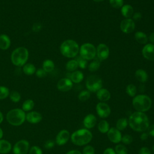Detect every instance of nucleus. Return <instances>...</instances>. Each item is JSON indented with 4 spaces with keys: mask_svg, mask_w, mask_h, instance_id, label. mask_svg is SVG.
I'll return each instance as SVG.
<instances>
[{
    "mask_svg": "<svg viewBox=\"0 0 154 154\" xmlns=\"http://www.w3.org/2000/svg\"><path fill=\"white\" fill-rule=\"evenodd\" d=\"M128 124L134 131L144 132L149 126V120L144 112L136 111L129 116Z\"/></svg>",
    "mask_w": 154,
    "mask_h": 154,
    "instance_id": "nucleus-1",
    "label": "nucleus"
},
{
    "mask_svg": "<svg viewBox=\"0 0 154 154\" xmlns=\"http://www.w3.org/2000/svg\"><path fill=\"white\" fill-rule=\"evenodd\" d=\"M93 135L87 129H80L75 131L70 136L73 144L82 146L88 144L92 140Z\"/></svg>",
    "mask_w": 154,
    "mask_h": 154,
    "instance_id": "nucleus-2",
    "label": "nucleus"
},
{
    "mask_svg": "<svg viewBox=\"0 0 154 154\" xmlns=\"http://www.w3.org/2000/svg\"><path fill=\"white\" fill-rule=\"evenodd\" d=\"M6 119L11 125L18 126L24 123L26 120V114L22 109H12L7 113Z\"/></svg>",
    "mask_w": 154,
    "mask_h": 154,
    "instance_id": "nucleus-3",
    "label": "nucleus"
},
{
    "mask_svg": "<svg viewBox=\"0 0 154 154\" xmlns=\"http://www.w3.org/2000/svg\"><path fill=\"white\" fill-rule=\"evenodd\" d=\"M132 105L137 111L144 112L150 109L152 106V100L147 95L139 94L134 97Z\"/></svg>",
    "mask_w": 154,
    "mask_h": 154,
    "instance_id": "nucleus-4",
    "label": "nucleus"
},
{
    "mask_svg": "<svg viewBox=\"0 0 154 154\" xmlns=\"http://www.w3.org/2000/svg\"><path fill=\"white\" fill-rule=\"evenodd\" d=\"M61 54L67 58L75 57L79 52L78 44L73 40H67L62 43L60 46Z\"/></svg>",
    "mask_w": 154,
    "mask_h": 154,
    "instance_id": "nucleus-5",
    "label": "nucleus"
},
{
    "mask_svg": "<svg viewBox=\"0 0 154 154\" xmlns=\"http://www.w3.org/2000/svg\"><path fill=\"white\" fill-rule=\"evenodd\" d=\"M28 58V51L24 47L16 48L11 54V59L13 64L17 66H22Z\"/></svg>",
    "mask_w": 154,
    "mask_h": 154,
    "instance_id": "nucleus-6",
    "label": "nucleus"
},
{
    "mask_svg": "<svg viewBox=\"0 0 154 154\" xmlns=\"http://www.w3.org/2000/svg\"><path fill=\"white\" fill-rule=\"evenodd\" d=\"M79 53L82 58L86 60H90L95 58L96 54V49L93 45L89 43H86L81 46Z\"/></svg>",
    "mask_w": 154,
    "mask_h": 154,
    "instance_id": "nucleus-7",
    "label": "nucleus"
},
{
    "mask_svg": "<svg viewBox=\"0 0 154 154\" xmlns=\"http://www.w3.org/2000/svg\"><path fill=\"white\" fill-rule=\"evenodd\" d=\"M86 87L91 92H97L102 87V81L97 76H90L86 81Z\"/></svg>",
    "mask_w": 154,
    "mask_h": 154,
    "instance_id": "nucleus-8",
    "label": "nucleus"
},
{
    "mask_svg": "<svg viewBox=\"0 0 154 154\" xmlns=\"http://www.w3.org/2000/svg\"><path fill=\"white\" fill-rule=\"evenodd\" d=\"M29 150V143L26 140H20L17 141L13 148L14 154H27Z\"/></svg>",
    "mask_w": 154,
    "mask_h": 154,
    "instance_id": "nucleus-9",
    "label": "nucleus"
},
{
    "mask_svg": "<svg viewBox=\"0 0 154 154\" xmlns=\"http://www.w3.org/2000/svg\"><path fill=\"white\" fill-rule=\"evenodd\" d=\"M96 109L97 115L101 118H106L111 114L110 107L107 103L103 102H99L96 105Z\"/></svg>",
    "mask_w": 154,
    "mask_h": 154,
    "instance_id": "nucleus-10",
    "label": "nucleus"
},
{
    "mask_svg": "<svg viewBox=\"0 0 154 154\" xmlns=\"http://www.w3.org/2000/svg\"><path fill=\"white\" fill-rule=\"evenodd\" d=\"M135 25L132 19H125L120 23V29L122 31L126 34H129L135 29Z\"/></svg>",
    "mask_w": 154,
    "mask_h": 154,
    "instance_id": "nucleus-11",
    "label": "nucleus"
},
{
    "mask_svg": "<svg viewBox=\"0 0 154 154\" xmlns=\"http://www.w3.org/2000/svg\"><path fill=\"white\" fill-rule=\"evenodd\" d=\"M107 137L110 141L117 144L122 140V134L116 128H109L107 132Z\"/></svg>",
    "mask_w": 154,
    "mask_h": 154,
    "instance_id": "nucleus-12",
    "label": "nucleus"
},
{
    "mask_svg": "<svg viewBox=\"0 0 154 154\" xmlns=\"http://www.w3.org/2000/svg\"><path fill=\"white\" fill-rule=\"evenodd\" d=\"M70 137V132L67 130L63 129L57 134L55 143L58 146H63L69 141Z\"/></svg>",
    "mask_w": 154,
    "mask_h": 154,
    "instance_id": "nucleus-13",
    "label": "nucleus"
},
{
    "mask_svg": "<svg viewBox=\"0 0 154 154\" xmlns=\"http://www.w3.org/2000/svg\"><path fill=\"white\" fill-rule=\"evenodd\" d=\"M96 54L97 58L100 61L106 60L109 54L108 47L104 43H100L96 49Z\"/></svg>",
    "mask_w": 154,
    "mask_h": 154,
    "instance_id": "nucleus-14",
    "label": "nucleus"
},
{
    "mask_svg": "<svg viewBox=\"0 0 154 154\" xmlns=\"http://www.w3.org/2000/svg\"><path fill=\"white\" fill-rule=\"evenodd\" d=\"M73 86V83L69 78H62L57 83V88L61 91H68Z\"/></svg>",
    "mask_w": 154,
    "mask_h": 154,
    "instance_id": "nucleus-15",
    "label": "nucleus"
},
{
    "mask_svg": "<svg viewBox=\"0 0 154 154\" xmlns=\"http://www.w3.org/2000/svg\"><path fill=\"white\" fill-rule=\"evenodd\" d=\"M142 54L147 60L154 61V45L152 43L146 45L143 48Z\"/></svg>",
    "mask_w": 154,
    "mask_h": 154,
    "instance_id": "nucleus-16",
    "label": "nucleus"
},
{
    "mask_svg": "<svg viewBox=\"0 0 154 154\" xmlns=\"http://www.w3.org/2000/svg\"><path fill=\"white\" fill-rule=\"evenodd\" d=\"M26 120L32 124H36L42 120V114L37 111H30L26 114Z\"/></svg>",
    "mask_w": 154,
    "mask_h": 154,
    "instance_id": "nucleus-17",
    "label": "nucleus"
},
{
    "mask_svg": "<svg viewBox=\"0 0 154 154\" xmlns=\"http://www.w3.org/2000/svg\"><path fill=\"white\" fill-rule=\"evenodd\" d=\"M97 119L93 114H89L87 115L83 120L84 126L86 129H91L94 128L96 124Z\"/></svg>",
    "mask_w": 154,
    "mask_h": 154,
    "instance_id": "nucleus-18",
    "label": "nucleus"
},
{
    "mask_svg": "<svg viewBox=\"0 0 154 154\" xmlns=\"http://www.w3.org/2000/svg\"><path fill=\"white\" fill-rule=\"evenodd\" d=\"M97 99L102 101L105 102L108 100L111 97V94L109 91L106 88H100L96 93Z\"/></svg>",
    "mask_w": 154,
    "mask_h": 154,
    "instance_id": "nucleus-19",
    "label": "nucleus"
},
{
    "mask_svg": "<svg viewBox=\"0 0 154 154\" xmlns=\"http://www.w3.org/2000/svg\"><path fill=\"white\" fill-rule=\"evenodd\" d=\"M11 150V143L6 140H0V153L7 154Z\"/></svg>",
    "mask_w": 154,
    "mask_h": 154,
    "instance_id": "nucleus-20",
    "label": "nucleus"
},
{
    "mask_svg": "<svg viewBox=\"0 0 154 154\" xmlns=\"http://www.w3.org/2000/svg\"><path fill=\"white\" fill-rule=\"evenodd\" d=\"M122 14L126 17V19H129L134 14V9L131 5H125L121 8Z\"/></svg>",
    "mask_w": 154,
    "mask_h": 154,
    "instance_id": "nucleus-21",
    "label": "nucleus"
},
{
    "mask_svg": "<svg viewBox=\"0 0 154 154\" xmlns=\"http://www.w3.org/2000/svg\"><path fill=\"white\" fill-rule=\"evenodd\" d=\"M10 46V39L8 35L2 34L0 35V48L3 50L7 49Z\"/></svg>",
    "mask_w": 154,
    "mask_h": 154,
    "instance_id": "nucleus-22",
    "label": "nucleus"
},
{
    "mask_svg": "<svg viewBox=\"0 0 154 154\" xmlns=\"http://www.w3.org/2000/svg\"><path fill=\"white\" fill-rule=\"evenodd\" d=\"M135 78L141 82H145L147 81L148 75L143 69H138L135 73Z\"/></svg>",
    "mask_w": 154,
    "mask_h": 154,
    "instance_id": "nucleus-23",
    "label": "nucleus"
},
{
    "mask_svg": "<svg viewBox=\"0 0 154 154\" xmlns=\"http://www.w3.org/2000/svg\"><path fill=\"white\" fill-rule=\"evenodd\" d=\"M84 79V75L83 73L79 70H76L73 72L70 75V79L72 82L75 83H79L81 82Z\"/></svg>",
    "mask_w": 154,
    "mask_h": 154,
    "instance_id": "nucleus-24",
    "label": "nucleus"
},
{
    "mask_svg": "<svg viewBox=\"0 0 154 154\" xmlns=\"http://www.w3.org/2000/svg\"><path fill=\"white\" fill-rule=\"evenodd\" d=\"M135 38L137 42L140 44H146L148 42V37L146 34L141 31H137L135 34Z\"/></svg>",
    "mask_w": 154,
    "mask_h": 154,
    "instance_id": "nucleus-25",
    "label": "nucleus"
},
{
    "mask_svg": "<svg viewBox=\"0 0 154 154\" xmlns=\"http://www.w3.org/2000/svg\"><path fill=\"white\" fill-rule=\"evenodd\" d=\"M99 131L103 134L107 133L109 129V123L106 120H101L97 126Z\"/></svg>",
    "mask_w": 154,
    "mask_h": 154,
    "instance_id": "nucleus-26",
    "label": "nucleus"
},
{
    "mask_svg": "<svg viewBox=\"0 0 154 154\" xmlns=\"http://www.w3.org/2000/svg\"><path fill=\"white\" fill-rule=\"evenodd\" d=\"M128 120L126 118H120L116 122V128L120 131H123L128 126Z\"/></svg>",
    "mask_w": 154,
    "mask_h": 154,
    "instance_id": "nucleus-27",
    "label": "nucleus"
},
{
    "mask_svg": "<svg viewBox=\"0 0 154 154\" xmlns=\"http://www.w3.org/2000/svg\"><path fill=\"white\" fill-rule=\"evenodd\" d=\"M34 106V102L31 99H27L22 103V109L24 111H31Z\"/></svg>",
    "mask_w": 154,
    "mask_h": 154,
    "instance_id": "nucleus-28",
    "label": "nucleus"
},
{
    "mask_svg": "<svg viewBox=\"0 0 154 154\" xmlns=\"http://www.w3.org/2000/svg\"><path fill=\"white\" fill-rule=\"evenodd\" d=\"M54 63L51 60H46L43 64V69L46 72H51L54 69Z\"/></svg>",
    "mask_w": 154,
    "mask_h": 154,
    "instance_id": "nucleus-29",
    "label": "nucleus"
},
{
    "mask_svg": "<svg viewBox=\"0 0 154 154\" xmlns=\"http://www.w3.org/2000/svg\"><path fill=\"white\" fill-rule=\"evenodd\" d=\"M23 72L27 75H31L35 72V67L32 64H26L23 67Z\"/></svg>",
    "mask_w": 154,
    "mask_h": 154,
    "instance_id": "nucleus-30",
    "label": "nucleus"
},
{
    "mask_svg": "<svg viewBox=\"0 0 154 154\" xmlns=\"http://www.w3.org/2000/svg\"><path fill=\"white\" fill-rule=\"evenodd\" d=\"M78 67V62L76 60H72L69 61L66 65V69L70 72L75 71V70L77 69Z\"/></svg>",
    "mask_w": 154,
    "mask_h": 154,
    "instance_id": "nucleus-31",
    "label": "nucleus"
},
{
    "mask_svg": "<svg viewBox=\"0 0 154 154\" xmlns=\"http://www.w3.org/2000/svg\"><path fill=\"white\" fill-rule=\"evenodd\" d=\"M126 93L131 97H134L137 93V88L134 84H129L126 88Z\"/></svg>",
    "mask_w": 154,
    "mask_h": 154,
    "instance_id": "nucleus-32",
    "label": "nucleus"
},
{
    "mask_svg": "<svg viewBox=\"0 0 154 154\" xmlns=\"http://www.w3.org/2000/svg\"><path fill=\"white\" fill-rule=\"evenodd\" d=\"M90 97V93L88 90H83L78 94V99L81 102L87 100Z\"/></svg>",
    "mask_w": 154,
    "mask_h": 154,
    "instance_id": "nucleus-33",
    "label": "nucleus"
},
{
    "mask_svg": "<svg viewBox=\"0 0 154 154\" xmlns=\"http://www.w3.org/2000/svg\"><path fill=\"white\" fill-rule=\"evenodd\" d=\"M116 154H128V149L123 144H117L115 147Z\"/></svg>",
    "mask_w": 154,
    "mask_h": 154,
    "instance_id": "nucleus-34",
    "label": "nucleus"
},
{
    "mask_svg": "<svg viewBox=\"0 0 154 154\" xmlns=\"http://www.w3.org/2000/svg\"><path fill=\"white\" fill-rule=\"evenodd\" d=\"M10 92L7 87L4 86H0V99H4L7 98Z\"/></svg>",
    "mask_w": 154,
    "mask_h": 154,
    "instance_id": "nucleus-35",
    "label": "nucleus"
},
{
    "mask_svg": "<svg viewBox=\"0 0 154 154\" xmlns=\"http://www.w3.org/2000/svg\"><path fill=\"white\" fill-rule=\"evenodd\" d=\"M10 99L13 102H18L20 100V94L16 91H13L10 93Z\"/></svg>",
    "mask_w": 154,
    "mask_h": 154,
    "instance_id": "nucleus-36",
    "label": "nucleus"
},
{
    "mask_svg": "<svg viewBox=\"0 0 154 154\" xmlns=\"http://www.w3.org/2000/svg\"><path fill=\"white\" fill-rule=\"evenodd\" d=\"M100 67V63L97 60H95L94 61L91 62L88 66V69L91 72L96 71Z\"/></svg>",
    "mask_w": 154,
    "mask_h": 154,
    "instance_id": "nucleus-37",
    "label": "nucleus"
},
{
    "mask_svg": "<svg viewBox=\"0 0 154 154\" xmlns=\"http://www.w3.org/2000/svg\"><path fill=\"white\" fill-rule=\"evenodd\" d=\"M111 5L115 8H122L123 5V0H109Z\"/></svg>",
    "mask_w": 154,
    "mask_h": 154,
    "instance_id": "nucleus-38",
    "label": "nucleus"
},
{
    "mask_svg": "<svg viewBox=\"0 0 154 154\" xmlns=\"http://www.w3.org/2000/svg\"><path fill=\"white\" fill-rule=\"evenodd\" d=\"M121 141H122V143L123 144L128 145V144H130L132 142L133 138L131 135H130L129 134H125L122 137Z\"/></svg>",
    "mask_w": 154,
    "mask_h": 154,
    "instance_id": "nucleus-39",
    "label": "nucleus"
},
{
    "mask_svg": "<svg viewBox=\"0 0 154 154\" xmlns=\"http://www.w3.org/2000/svg\"><path fill=\"white\" fill-rule=\"evenodd\" d=\"M29 154H43V151L37 146H34L29 150Z\"/></svg>",
    "mask_w": 154,
    "mask_h": 154,
    "instance_id": "nucleus-40",
    "label": "nucleus"
},
{
    "mask_svg": "<svg viewBox=\"0 0 154 154\" xmlns=\"http://www.w3.org/2000/svg\"><path fill=\"white\" fill-rule=\"evenodd\" d=\"M82 154H94V149L91 146H85L82 150Z\"/></svg>",
    "mask_w": 154,
    "mask_h": 154,
    "instance_id": "nucleus-41",
    "label": "nucleus"
},
{
    "mask_svg": "<svg viewBox=\"0 0 154 154\" xmlns=\"http://www.w3.org/2000/svg\"><path fill=\"white\" fill-rule=\"evenodd\" d=\"M77 62L78 64V67H81V69H85L86 68L87 66V61L84 58H82L81 57H78L77 59Z\"/></svg>",
    "mask_w": 154,
    "mask_h": 154,
    "instance_id": "nucleus-42",
    "label": "nucleus"
},
{
    "mask_svg": "<svg viewBox=\"0 0 154 154\" xmlns=\"http://www.w3.org/2000/svg\"><path fill=\"white\" fill-rule=\"evenodd\" d=\"M54 145H55V142L51 140H49L45 142L44 146L46 149H51L54 146Z\"/></svg>",
    "mask_w": 154,
    "mask_h": 154,
    "instance_id": "nucleus-43",
    "label": "nucleus"
},
{
    "mask_svg": "<svg viewBox=\"0 0 154 154\" xmlns=\"http://www.w3.org/2000/svg\"><path fill=\"white\" fill-rule=\"evenodd\" d=\"M46 72L43 69H39L36 72V75L38 78H43L46 76Z\"/></svg>",
    "mask_w": 154,
    "mask_h": 154,
    "instance_id": "nucleus-44",
    "label": "nucleus"
},
{
    "mask_svg": "<svg viewBox=\"0 0 154 154\" xmlns=\"http://www.w3.org/2000/svg\"><path fill=\"white\" fill-rule=\"evenodd\" d=\"M42 28V25L39 22H35L32 26V31L34 32H38Z\"/></svg>",
    "mask_w": 154,
    "mask_h": 154,
    "instance_id": "nucleus-45",
    "label": "nucleus"
},
{
    "mask_svg": "<svg viewBox=\"0 0 154 154\" xmlns=\"http://www.w3.org/2000/svg\"><path fill=\"white\" fill-rule=\"evenodd\" d=\"M138 154H151L150 150L146 147H143L139 150Z\"/></svg>",
    "mask_w": 154,
    "mask_h": 154,
    "instance_id": "nucleus-46",
    "label": "nucleus"
},
{
    "mask_svg": "<svg viewBox=\"0 0 154 154\" xmlns=\"http://www.w3.org/2000/svg\"><path fill=\"white\" fill-rule=\"evenodd\" d=\"M147 130V132H148L147 134L149 135L154 137V124L152 125L151 126H149Z\"/></svg>",
    "mask_w": 154,
    "mask_h": 154,
    "instance_id": "nucleus-47",
    "label": "nucleus"
},
{
    "mask_svg": "<svg viewBox=\"0 0 154 154\" xmlns=\"http://www.w3.org/2000/svg\"><path fill=\"white\" fill-rule=\"evenodd\" d=\"M103 154H116L115 150L111 147H108L103 151Z\"/></svg>",
    "mask_w": 154,
    "mask_h": 154,
    "instance_id": "nucleus-48",
    "label": "nucleus"
},
{
    "mask_svg": "<svg viewBox=\"0 0 154 154\" xmlns=\"http://www.w3.org/2000/svg\"><path fill=\"white\" fill-rule=\"evenodd\" d=\"M133 19L135 20H140L141 19V14L139 12H137L133 14Z\"/></svg>",
    "mask_w": 154,
    "mask_h": 154,
    "instance_id": "nucleus-49",
    "label": "nucleus"
},
{
    "mask_svg": "<svg viewBox=\"0 0 154 154\" xmlns=\"http://www.w3.org/2000/svg\"><path fill=\"white\" fill-rule=\"evenodd\" d=\"M148 136H149V134L146 132H143L142 133V134L140 135V139L143 141H144L146 140L148 138Z\"/></svg>",
    "mask_w": 154,
    "mask_h": 154,
    "instance_id": "nucleus-50",
    "label": "nucleus"
},
{
    "mask_svg": "<svg viewBox=\"0 0 154 154\" xmlns=\"http://www.w3.org/2000/svg\"><path fill=\"white\" fill-rule=\"evenodd\" d=\"M66 154H82L81 152L78 150H72L69 151Z\"/></svg>",
    "mask_w": 154,
    "mask_h": 154,
    "instance_id": "nucleus-51",
    "label": "nucleus"
},
{
    "mask_svg": "<svg viewBox=\"0 0 154 154\" xmlns=\"http://www.w3.org/2000/svg\"><path fill=\"white\" fill-rule=\"evenodd\" d=\"M149 38L152 43H154V32H152L150 34Z\"/></svg>",
    "mask_w": 154,
    "mask_h": 154,
    "instance_id": "nucleus-52",
    "label": "nucleus"
},
{
    "mask_svg": "<svg viewBox=\"0 0 154 154\" xmlns=\"http://www.w3.org/2000/svg\"><path fill=\"white\" fill-rule=\"evenodd\" d=\"M3 120H4V116L1 112V111H0V124L3 122Z\"/></svg>",
    "mask_w": 154,
    "mask_h": 154,
    "instance_id": "nucleus-53",
    "label": "nucleus"
},
{
    "mask_svg": "<svg viewBox=\"0 0 154 154\" xmlns=\"http://www.w3.org/2000/svg\"><path fill=\"white\" fill-rule=\"evenodd\" d=\"M3 135H4L3 131H2V128H0V140L2 139V137H3Z\"/></svg>",
    "mask_w": 154,
    "mask_h": 154,
    "instance_id": "nucleus-54",
    "label": "nucleus"
},
{
    "mask_svg": "<svg viewBox=\"0 0 154 154\" xmlns=\"http://www.w3.org/2000/svg\"><path fill=\"white\" fill-rule=\"evenodd\" d=\"M93 1H95L96 2H102V1H103L104 0H93Z\"/></svg>",
    "mask_w": 154,
    "mask_h": 154,
    "instance_id": "nucleus-55",
    "label": "nucleus"
},
{
    "mask_svg": "<svg viewBox=\"0 0 154 154\" xmlns=\"http://www.w3.org/2000/svg\"><path fill=\"white\" fill-rule=\"evenodd\" d=\"M152 150H153V152H154V144H153V146H152Z\"/></svg>",
    "mask_w": 154,
    "mask_h": 154,
    "instance_id": "nucleus-56",
    "label": "nucleus"
}]
</instances>
